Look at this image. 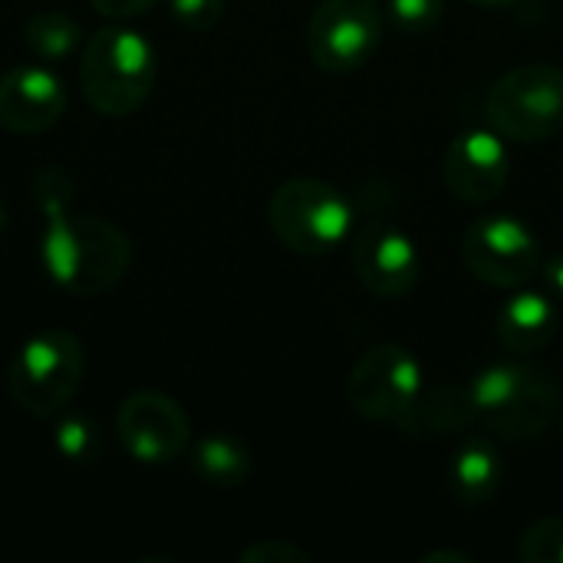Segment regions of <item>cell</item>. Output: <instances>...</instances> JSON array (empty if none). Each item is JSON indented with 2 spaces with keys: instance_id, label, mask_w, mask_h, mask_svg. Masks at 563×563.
<instances>
[{
  "instance_id": "1",
  "label": "cell",
  "mask_w": 563,
  "mask_h": 563,
  "mask_svg": "<svg viewBox=\"0 0 563 563\" xmlns=\"http://www.w3.org/2000/svg\"><path fill=\"white\" fill-rule=\"evenodd\" d=\"M73 178L56 165L40 168L33 178V198L43 214L40 257L53 284L76 297H96L112 290L132 267L129 238L102 218L69 211Z\"/></svg>"
},
{
  "instance_id": "2",
  "label": "cell",
  "mask_w": 563,
  "mask_h": 563,
  "mask_svg": "<svg viewBox=\"0 0 563 563\" xmlns=\"http://www.w3.org/2000/svg\"><path fill=\"white\" fill-rule=\"evenodd\" d=\"M158 79L155 46L129 26L96 30L79 59V86L86 102L106 119H125L152 96Z\"/></svg>"
},
{
  "instance_id": "3",
  "label": "cell",
  "mask_w": 563,
  "mask_h": 563,
  "mask_svg": "<svg viewBox=\"0 0 563 563\" xmlns=\"http://www.w3.org/2000/svg\"><path fill=\"white\" fill-rule=\"evenodd\" d=\"M478 419L508 442H528L551 429L561 389L551 373L525 363H495L472 379Z\"/></svg>"
},
{
  "instance_id": "4",
  "label": "cell",
  "mask_w": 563,
  "mask_h": 563,
  "mask_svg": "<svg viewBox=\"0 0 563 563\" xmlns=\"http://www.w3.org/2000/svg\"><path fill=\"white\" fill-rule=\"evenodd\" d=\"M86 353L76 333L49 327L33 333L13 356L7 373L10 399L33 419L59 416L82 386Z\"/></svg>"
},
{
  "instance_id": "5",
  "label": "cell",
  "mask_w": 563,
  "mask_h": 563,
  "mask_svg": "<svg viewBox=\"0 0 563 563\" xmlns=\"http://www.w3.org/2000/svg\"><path fill=\"white\" fill-rule=\"evenodd\" d=\"M267 221L287 251L323 257L350 238L353 205L323 178H290L274 188L267 201Z\"/></svg>"
},
{
  "instance_id": "6",
  "label": "cell",
  "mask_w": 563,
  "mask_h": 563,
  "mask_svg": "<svg viewBox=\"0 0 563 563\" xmlns=\"http://www.w3.org/2000/svg\"><path fill=\"white\" fill-rule=\"evenodd\" d=\"M488 125L505 142H548L563 132V66L521 63L508 69L485 99Z\"/></svg>"
},
{
  "instance_id": "7",
  "label": "cell",
  "mask_w": 563,
  "mask_h": 563,
  "mask_svg": "<svg viewBox=\"0 0 563 563\" xmlns=\"http://www.w3.org/2000/svg\"><path fill=\"white\" fill-rule=\"evenodd\" d=\"M462 261L475 280L518 290L541 274V238L511 214H488L465 228Z\"/></svg>"
},
{
  "instance_id": "8",
  "label": "cell",
  "mask_w": 563,
  "mask_h": 563,
  "mask_svg": "<svg viewBox=\"0 0 563 563\" xmlns=\"http://www.w3.org/2000/svg\"><path fill=\"white\" fill-rule=\"evenodd\" d=\"M422 383V363L412 350L399 343H379L369 346L346 379V399L353 412H360L369 422H389L399 426L402 416L412 409Z\"/></svg>"
},
{
  "instance_id": "9",
  "label": "cell",
  "mask_w": 563,
  "mask_h": 563,
  "mask_svg": "<svg viewBox=\"0 0 563 563\" xmlns=\"http://www.w3.org/2000/svg\"><path fill=\"white\" fill-rule=\"evenodd\" d=\"M383 46V7L376 0H323L307 26L310 59L327 73H353Z\"/></svg>"
},
{
  "instance_id": "10",
  "label": "cell",
  "mask_w": 563,
  "mask_h": 563,
  "mask_svg": "<svg viewBox=\"0 0 563 563\" xmlns=\"http://www.w3.org/2000/svg\"><path fill=\"white\" fill-rule=\"evenodd\" d=\"M115 435L139 465H172L191 445V422L172 396L139 389L119 402Z\"/></svg>"
},
{
  "instance_id": "11",
  "label": "cell",
  "mask_w": 563,
  "mask_h": 563,
  "mask_svg": "<svg viewBox=\"0 0 563 563\" xmlns=\"http://www.w3.org/2000/svg\"><path fill=\"white\" fill-rule=\"evenodd\" d=\"M353 271L379 300H399L416 290L422 261L416 241L393 221H369L353 241Z\"/></svg>"
},
{
  "instance_id": "12",
  "label": "cell",
  "mask_w": 563,
  "mask_h": 563,
  "mask_svg": "<svg viewBox=\"0 0 563 563\" xmlns=\"http://www.w3.org/2000/svg\"><path fill=\"white\" fill-rule=\"evenodd\" d=\"M445 188L465 205L495 201L511 178V155L505 139L488 129H465L452 139L442 162Z\"/></svg>"
},
{
  "instance_id": "13",
  "label": "cell",
  "mask_w": 563,
  "mask_h": 563,
  "mask_svg": "<svg viewBox=\"0 0 563 563\" xmlns=\"http://www.w3.org/2000/svg\"><path fill=\"white\" fill-rule=\"evenodd\" d=\"M66 112V86L43 63H20L0 76V129L40 135Z\"/></svg>"
},
{
  "instance_id": "14",
  "label": "cell",
  "mask_w": 563,
  "mask_h": 563,
  "mask_svg": "<svg viewBox=\"0 0 563 563\" xmlns=\"http://www.w3.org/2000/svg\"><path fill=\"white\" fill-rule=\"evenodd\" d=\"M561 330V310L548 294L525 290L511 297L495 320V336L501 350L515 356H534L551 346V340Z\"/></svg>"
},
{
  "instance_id": "15",
  "label": "cell",
  "mask_w": 563,
  "mask_h": 563,
  "mask_svg": "<svg viewBox=\"0 0 563 563\" xmlns=\"http://www.w3.org/2000/svg\"><path fill=\"white\" fill-rule=\"evenodd\" d=\"M478 422V406L472 383H442L432 389H422L412 409L402 416L399 429L409 435H455Z\"/></svg>"
},
{
  "instance_id": "16",
  "label": "cell",
  "mask_w": 563,
  "mask_h": 563,
  "mask_svg": "<svg viewBox=\"0 0 563 563\" xmlns=\"http://www.w3.org/2000/svg\"><path fill=\"white\" fill-rule=\"evenodd\" d=\"M501 482H505V462L488 439H468L452 455L449 485L462 505L478 508V505L492 501L498 495Z\"/></svg>"
},
{
  "instance_id": "17",
  "label": "cell",
  "mask_w": 563,
  "mask_h": 563,
  "mask_svg": "<svg viewBox=\"0 0 563 563\" xmlns=\"http://www.w3.org/2000/svg\"><path fill=\"white\" fill-rule=\"evenodd\" d=\"M191 472L211 488H241L251 478V452L231 435H205L191 449Z\"/></svg>"
},
{
  "instance_id": "18",
  "label": "cell",
  "mask_w": 563,
  "mask_h": 563,
  "mask_svg": "<svg viewBox=\"0 0 563 563\" xmlns=\"http://www.w3.org/2000/svg\"><path fill=\"white\" fill-rule=\"evenodd\" d=\"M23 43L26 49L43 63H59L76 53L82 43V26L66 10H40L23 23Z\"/></svg>"
},
{
  "instance_id": "19",
  "label": "cell",
  "mask_w": 563,
  "mask_h": 563,
  "mask_svg": "<svg viewBox=\"0 0 563 563\" xmlns=\"http://www.w3.org/2000/svg\"><path fill=\"white\" fill-rule=\"evenodd\" d=\"M53 445L56 452L73 462V465H89L99 452H102V435L96 429V422L89 416H66L59 419L56 426V435H53Z\"/></svg>"
},
{
  "instance_id": "20",
  "label": "cell",
  "mask_w": 563,
  "mask_h": 563,
  "mask_svg": "<svg viewBox=\"0 0 563 563\" xmlns=\"http://www.w3.org/2000/svg\"><path fill=\"white\" fill-rule=\"evenodd\" d=\"M521 561L563 563V518H541L521 534Z\"/></svg>"
},
{
  "instance_id": "21",
  "label": "cell",
  "mask_w": 563,
  "mask_h": 563,
  "mask_svg": "<svg viewBox=\"0 0 563 563\" xmlns=\"http://www.w3.org/2000/svg\"><path fill=\"white\" fill-rule=\"evenodd\" d=\"M389 13H393L399 30L426 33V30L439 26V20L445 13V3L442 0H389Z\"/></svg>"
},
{
  "instance_id": "22",
  "label": "cell",
  "mask_w": 563,
  "mask_h": 563,
  "mask_svg": "<svg viewBox=\"0 0 563 563\" xmlns=\"http://www.w3.org/2000/svg\"><path fill=\"white\" fill-rule=\"evenodd\" d=\"M168 10L175 23H181L191 33H208L224 16V0H168Z\"/></svg>"
},
{
  "instance_id": "23",
  "label": "cell",
  "mask_w": 563,
  "mask_h": 563,
  "mask_svg": "<svg viewBox=\"0 0 563 563\" xmlns=\"http://www.w3.org/2000/svg\"><path fill=\"white\" fill-rule=\"evenodd\" d=\"M241 563H310V554L290 541L267 538L241 551Z\"/></svg>"
},
{
  "instance_id": "24",
  "label": "cell",
  "mask_w": 563,
  "mask_h": 563,
  "mask_svg": "<svg viewBox=\"0 0 563 563\" xmlns=\"http://www.w3.org/2000/svg\"><path fill=\"white\" fill-rule=\"evenodd\" d=\"M158 0H89V7L109 20H132L142 16L145 10H152Z\"/></svg>"
},
{
  "instance_id": "25",
  "label": "cell",
  "mask_w": 563,
  "mask_h": 563,
  "mask_svg": "<svg viewBox=\"0 0 563 563\" xmlns=\"http://www.w3.org/2000/svg\"><path fill=\"white\" fill-rule=\"evenodd\" d=\"M544 274H548V284H551V290L558 294V300H563V254L548 264V271H544Z\"/></svg>"
},
{
  "instance_id": "26",
  "label": "cell",
  "mask_w": 563,
  "mask_h": 563,
  "mask_svg": "<svg viewBox=\"0 0 563 563\" xmlns=\"http://www.w3.org/2000/svg\"><path fill=\"white\" fill-rule=\"evenodd\" d=\"M426 563H439V561H455V563H472L468 554H455V551H432V554H426L422 558Z\"/></svg>"
},
{
  "instance_id": "27",
  "label": "cell",
  "mask_w": 563,
  "mask_h": 563,
  "mask_svg": "<svg viewBox=\"0 0 563 563\" xmlns=\"http://www.w3.org/2000/svg\"><path fill=\"white\" fill-rule=\"evenodd\" d=\"M468 3H475V7H485V10H505V7H511L515 0H468Z\"/></svg>"
},
{
  "instance_id": "28",
  "label": "cell",
  "mask_w": 563,
  "mask_h": 563,
  "mask_svg": "<svg viewBox=\"0 0 563 563\" xmlns=\"http://www.w3.org/2000/svg\"><path fill=\"white\" fill-rule=\"evenodd\" d=\"M7 231V208H3V201H0V234Z\"/></svg>"
},
{
  "instance_id": "29",
  "label": "cell",
  "mask_w": 563,
  "mask_h": 563,
  "mask_svg": "<svg viewBox=\"0 0 563 563\" xmlns=\"http://www.w3.org/2000/svg\"><path fill=\"white\" fill-rule=\"evenodd\" d=\"M561 429H563V419H561Z\"/></svg>"
}]
</instances>
